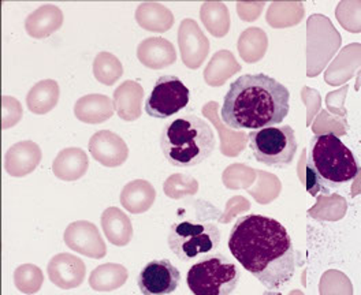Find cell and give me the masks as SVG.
I'll return each mask as SVG.
<instances>
[{
  "label": "cell",
  "instance_id": "cell-1",
  "mask_svg": "<svg viewBox=\"0 0 361 295\" xmlns=\"http://www.w3.org/2000/svg\"><path fill=\"white\" fill-rule=\"evenodd\" d=\"M233 257L269 290L285 287L295 273L293 241L286 227L263 215H247L228 237Z\"/></svg>",
  "mask_w": 361,
  "mask_h": 295
},
{
  "label": "cell",
  "instance_id": "cell-2",
  "mask_svg": "<svg viewBox=\"0 0 361 295\" xmlns=\"http://www.w3.org/2000/svg\"><path fill=\"white\" fill-rule=\"evenodd\" d=\"M290 93L266 74H245L230 84L221 110L227 127L260 130L285 120L290 110Z\"/></svg>",
  "mask_w": 361,
  "mask_h": 295
},
{
  "label": "cell",
  "instance_id": "cell-3",
  "mask_svg": "<svg viewBox=\"0 0 361 295\" xmlns=\"http://www.w3.org/2000/svg\"><path fill=\"white\" fill-rule=\"evenodd\" d=\"M360 171L356 155L336 133L312 137L307 159V189L316 196L329 194L353 181Z\"/></svg>",
  "mask_w": 361,
  "mask_h": 295
},
{
  "label": "cell",
  "instance_id": "cell-4",
  "mask_svg": "<svg viewBox=\"0 0 361 295\" xmlns=\"http://www.w3.org/2000/svg\"><path fill=\"white\" fill-rule=\"evenodd\" d=\"M215 134L207 120L185 115L164 126L160 148L166 160L174 167H196L208 159L215 149Z\"/></svg>",
  "mask_w": 361,
  "mask_h": 295
},
{
  "label": "cell",
  "instance_id": "cell-5",
  "mask_svg": "<svg viewBox=\"0 0 361 295\" xmlns=\"http://www.w3.org/2000/svg\"><path fill=\"white\" fill-rule=\"evenodd\" d=\"M241 279L238 267L216 251L196 261L186 275L193 295H231Z\"/></svg>",
  "mask_w": 361,
  "mask_h": 295
},
{
  "label": "cell",
  "instance_id": "cell-6",
  "mask_svg": "<svg viewBox=\"0 0 361 295\" xmlns=\"http://www.w3.org/2000/svg\"><path fill=\"white\" fill-rule=\"evenodd\" d=\"M221 231L209 222H176L169 232V248L183 263H196L221 248Z\"/></svg>",
  "mask_w": 361,
  "mask_h": 295
},
{
  "label": "cell",
  "instance_id": "cell-7",
  "mask_svg": "<svg viewBox=\"0 0 361 295\" xmlns=\"http://www.w3.org/2000/svg\"><path fill=\"white\" fill-rule=\"evenodd\" d=\"M248 144L255 159L275 168L289 167L298 148L294 130L288 125L249 132Z\"/></svg>",
  "mask_w": 361,
  "mask_h": 295
},
{
  "label": "cell",
  "instance_id": "cell-8",
  "mask_svg": "<svg viewBox=\"0 0 361 295\" xmlns=\"http://www.w3.org/2000/svg\"><path fill=\"white\" fill-rule=\"evenodd\" d=\"M189 100V88L178 77L161 75L145 100V113L157 119H169L185 108Z\"/></svg>",
  "mask_w": 361,
  "mask_h": 295
},
{
  "label": "cell",
  "instance_id": "cell-9",
  "mask_svg": "<svg viewBox=\"0 0 361 295\" xmlns=\"http://www.w3.org/2000/svg\"><path fill=\"white\" fill-rule=\"evenodd\" d=\"M180 283V271L170 260L149 261L137 277L142 295L171 294L178 289Z\"/></svg>",
  "mask_w": 361,
  "mask_h": 295
},
{
  "label": "cell",
  "instance_id": "cell-10",
  "mask_svg": "<svg viewBox=\"0 0 361 295\" xmlns=\"http://www.w3.org/2000/svg\"><path fill=\"white\" fill-rule=\"evenodd\" d=\"M63 241L68 249L90 258H103L107 254V246L100 231L88 220L70 223L65 230Z\"/></svg>",
  "mask_w": 361,
  "mask_h": 295
},
{
  "label": "cell",
  "instance_id": "cell-11",
  "mask_svg": "<svg viewBox=\"0 0 361 295\" xmlns=\"http://www.w3.org/2000/svg\"><path fill=\"white\" fill-rule=\"evenodd\" d=\"M48 277L59 289L71 290L80 287L87 276L85 263L71 254V253H59L54 256L48 263Z\"/></svg>",
  "mask_w": 361,
  "mask_h": 295
},
{
  "label": "cell",
  "instance_id": "cell-12",
  "mask_svg": "<svg viewBox=\"0 0 361 295\" xmlns=\"http://www.w3.org/2000/svg\"><path fill=\"white\" fill-rule=\"evenodd\" d=\"M88 149L92 158L104 167L115 168L129 158V148L123 138L110 130H100L90 137Z\"/></svg>",
  "mask_w": 361,
  "mask_h": 295
},
{
  "label": "cell",
  "instance_id": "cell-13",
  "mask_svg": "<svg viewBox=\"0 0 361 295\" xmlns=\"http://www.w3.org/2000/svg\"><path fill=\"white\" fill-rule=\"evenodd\" d=\"M182 62L186 68H199L203 65L204 59L209 51V43L204 36L202 29L190 18L183 20L178 30Z\"/></svg>",
  "mask_w": 361,
  "mask_h": 295
},
{
  "label": "cell",
  "instance_id": "cell-14",
  "mask_svg": "<svg viewBox=\"0 0 361 295\" xmlns=\"http://www.w3.org/2000/svg\"><path fill=\"white\" fill-rule=\"evenodd\" d=\"M43 158L40 146L33 141L14 144L4 155V170L10 177L23 178L33 172Z\"/></svg>",
  "mask_w": 361,
  "mask_h": 295
},
{
  "label": "cell",
  "instance_id": "cell-15",
  "mask_svg": "<svg viewBox=\"0 0 361 295\" xmlns=\"http://www.w3.org/2000/svg\"><path fill=\"white\" fill-rule=\"evenodd\" d=\"M137 58L142 66L160 70L174 65L177 54L176 48L167 39L149 37L138 44Z\"/></svg>",
  "mask_w": 361,
  "mask_h": 295
},
{
  "label": "cell",
  "instance_id": "cell-16",
  "mask_svg": "<svg viewBox=\"0 0 361 295\" xmlns=\"http://www.w3.org/2000/svg\"><path fill=\"white\" fill-rule=\"evenodd\" d=\"M114 113V101L106 94H87L78 99L74 104V115L82 123H104L113 116Z\"/></svg>",
  "mask_w": 361,
  "mask_h": 295
},
{
  "label": "cell",
  "instance_id": "cell-17",
  "mask_svg": "<svg viewBox=\"0 0 361 295\" xmlns=\"http://www.w3.org/2000/svg\"><path fill=\"white\" fill-rule=\"evenodd\" d=\"M63 13L55 4H44L25 20V30L33 39H47L61 29Z\"/></svg>",
  "mask_w": 361,
  "mask_h": 295
},
{
  "label": "cell",
  "instance_id": "cell-18",
  "mask_svg": "<svg viewBox=\"0 0 361 295\" xmlns=\"http://www.w3.org/2000/svg\"><path fill=\"white\" fill-rule=\"evenodd\" d=\"M90 168L88 155L81 148H66L52 163V172L61 181L81 180Z\"/></svg>",
  "mask_w": 361,
  "mask_h": 295
},
{
  "label": "cell",
  "instance_id": "cell-19",
  "mask_svg": "<svg viewBox=\"0 0 361 295\" xmlns=\"http://www.w3.org/2000/svg\"><path fill=\"white\" fill-rule=\"evenodd\" d=\"M142 87L135 81H125L114 92V108L121 119L133 122L141 116Z\"/></svg>",
  "mask_w": 361,
  "mask_h": 295
},
{
  "label": "cell",
  "instance_id": "cell-20",
  "mask_svg": "<svg viewBox=\"0 0 361 295\" xmlns=\"http://www.w3.org/2000/svg\"><path fill=\"white\" fill-rule=\"evenodd\" d=\"M119 200L128 212L140 215L152 208L157 200V190L149 182L135 180L123 187Z\"/></svg>",
  "mask_w": 361,
  "mask_h": 295
},
{
  "label": "cell",
  "instance_id": "cell-21",
  "mask_svg": "<svg viewBox=\"0 0 361 295\" xmlns=\"http://www.w3.org/2000/svg\"><path fill=\"white\" fill-rule=\"evenodd\" d=\"M102 228L110 244L115 246H126L133 238L132 220L116 206H110L103 212Z\"/></svg>",
  "mask_w": 361,
  "mask_h": 295
},
{
  "label": "cell",
  "instance_id": "cell-22",
  "mask_svg": "<svg viewBox=\"0 0 361 295\" xmlns=\"http://www.w3.org/2000/svg\"><path fill=\"white\" fill-rule=\"evenodd\" d=\"M135 21L140 27L163 33L173 27V13L160 3H141L135 10Z\"/></svg>",
  "mask_w": 361,
  "mask_h": 295
},
{
  "label": "cell",
  "instance_id": "cell-23",
  "mask_svg": "<svg viewBox=\"0 0 361 295\" xmlns=\"http://www.w3.org/2000/svg\"><path fill=\"white\" fill-rule=\"evenodd\" d=\"M61 96L59 84L54 80H44L30 88L26 94V106L30 113L37 115L48 114L52 111Z\"/></svg>",
  "mask_w": 361,
  "mask_h": 295
},
{
  "label": "cell",
  "instance_id": "cell-24",
  "mask_svg": "<svg viewBox=\"0 0 361 295\" xmlns=\"http://www.w3.org/2000/svg\"><path fill=\"white\" fill-rule=\"evenodd\" d=\"M128 276V270L121 264H103L90 273V286L94 291H113L126 283Z\"/></svg>",
  "mask_w": 361,
  "mask_h": 295
},
{
  "label": "cell",
  "instance_id": "cell-25",
  "mask_svg": "<svg viewBox=\"0 0 361 295\" xmlns=\"http://www.w3.org/2000/svg\"><path fill=\"white\" fill-rule=\"evenodd\" d=\"M123 74L121 61L110 52H99L93 61L94 78L107 87L114 85Z\"/></svg>",
  "mask_w": 361,
  "mask_h": 295
},
{
  "label": "cell",
  "instance_id": "cell-26",
  "mask_svg": "<svg viewBox=\"0 0 361 295\" xmlns=\"http://www.w3.org/2000/svg\"><path fill=\"white\" fill-rule=\"evenodd\" d=\"M14 283L23 294H36L44 283V275L37 265L23 264L14 272Z\"/></svg>",
  "mask_w": 361,
  "mask_h": 295
},
{
  "label": "cell",
  "instance_id": "cell-27",
  "mask_svg": "<svg viewBox=\"0 0 361 295\" xmlns=\"http://www.w3.org/2000/svg\"><path fill=\"white\" fill-rule=\"evenodd\" d=\"M163 190L169 199L180 200L186 196L196 194L199 190V183L192 177L183 174H173L164 182Z\"/></svg>",
  "mask_w": 361,
  "mask_h": 295
}]
</instances>
